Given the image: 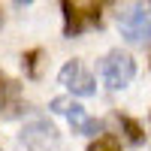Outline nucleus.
<instances>
[{"mask_svg":"<svg viewBox=\"0 0 151 151\" xmlns=\"http://www.w3.org/2000/svg\"><path fill=\"white\" fill-rule=\"evenodd\" d=\"M18 151H64L60 133L48 121L36 118L30 124H24V130L18 136Z\"/></svg>","mask_w":151,"mask_h":151,"instance_id":"1","label":"nucleus"},{"mask_svg":"<svg viewBox=\"0 0 151 151\" xmlns=\"http://www.w3.org/2000/svg\"><path fill=\"white\" fill-rule=\"evenodd\" d=\"M100 76H103L106 88H112V91H121V88H127L133 82L136 76V60L121 52V48H112V52L103 58V64H100Z\"/></svg>","mask_w":151,"mask_h":151,"instance_id":"2","label":"nucleus"},{"mask_svg":"<svg viewBox=\"0 0 151 151\" xmlns=\"http://www.w3.org/2000/svg\"><path fill=\"white\" fill-rule=\"evenodd\" d=\"M118 27L127 42H148L151 40V3H133L118 12Z\"/></svg>","mask_w":151,"mask_h":151,"instance_id":"3","label":"nucleus"},{"mask_svg":"<svg viewBox=\"0 0 151 151\" xmlns=\"http://www.w3.org/2000/svg\"><path fill=\"white\" fill-rule=\"evenodd\" d=\"M64 18H67V24H64V33L67 36H79V33H85L88 27H100V6L97 3H70V0H64Z\"/></svg>","mask_w":151,"mask_h":151,"instance_id":"4","label":"nucleus"},{"mask_svg":"<svg viewBox=\"0 0 151 151\" xmlns=\"http://www.w3.org/2000/svg\"><path fill=\"white\" fill-rule=\"evenodd\" d=\"M52 112L67 115L76 133H103V121L88 118V112H85L79 103H73L70 97H55V100H52Z\"/></svg>","mask_w":151,"mask_h":151,"instance_id":"5","label":"nucleus"},{"mask_svg":"<svg viewBox=\"0 0 151 151\" xmlns=\"http://www.w3.org/2000/svg\"><path fill=\"white\" fill-rule=\"evenodd\" d=\"M58 82L64 85L67 91L79 94V97H91V94L97 91L94 76L82 67V60H70V64H64V67H60V73H58Z\"/></svg>","mask_w":151,"mask_h":151,"instance_id":"6","label":"nucleus"},{"mask_svg":"<svg viewBox=\"0 0 151 151\" xmlns=\"http://www.w3.org/2000/svg\"><path fill=\"white\" fill-rule=\"evenodd\" d=\"M18 112H21V85L0 73V115L15 118Z\"/></svg>","mask_w":151,"mask_h":151,"instance_id":"7","label":"nucleus"},{"mask_svg":"<svg viewBox=\"0 0 151 151\" xmlns=\"http://www.w3.org/2000/svg\"><path fill=\"white\" fill-rule=\"evenodd\" d=\"M118 124H121V130H124V139H127L130 145H142L145 133H142V127H139V124H136L133 118H127V115H118Z\"/></svg>","mask_w":151,"mask_h":151,"instance_id":"8","label":"nucleus"},{"mask_svg":"<svg viewBox=\"0 0 151 151\" xmlns=\"http://www.w3.org/2000/svg\"><path fill=\"white\" fill-rule=\"evenodd\" d=\"M88 151H121V145H118V139H112V136H100V139H94L88 145Z\"/></svg>","mask_w":151,"mask_h":151,"instance_id":"9","label":"nucleus"},{"mask_svg":"<svg viewBox=\"0 0 151 151\" xmlns=\"http://www.w3.org/2000/svg\"><path fill=\"white\" fill-rule=\"evenodd\" d=\"M40 58H42L40 48H33V52L24 55V64H27V73H30V76H36V60H40Z\"/></svg>","mask_w":151,"mask_h":151,"instance_id":"10","label":"nucleus"}]
</instances>
